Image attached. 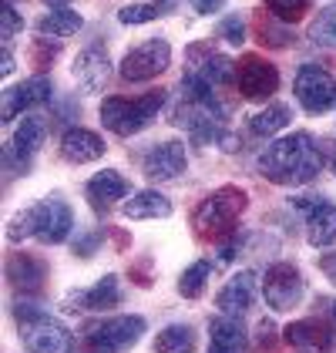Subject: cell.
<instances>
[{"label": "cell", "mask_w": 336, "mask_h": 353, "mask_svg": "<svg viewBox=\"0 0 336 353\" xmlns=\"http://www.w3.org/2000/svg\"><path fill=\"white\" fill-rule=\"evenodd\" d=\"M262 296L269 303V310L276 313H289L300 306V299L306 296V283L303 272L296 270L293 263H273L266 276H262Z\"/></svg>", "instance_id": "obj_7"}, {"label": "cell", "mask_w": 336, "mask_h": 353, "mask_svg": "<svg viewBox=\"0 0 336 353\" xmlns=\"http://www.w3.org/2000/svg\"><path fill=\"white\" fill-rule=\"evenodd\" d=\"M306 239L316 249H326L336 243V205L333 202H323L316 212H309L306 219Z\"/></svg>", "instance_id": "obj_22"}, {"label": "cell", "mask_w": 336, "mask_h": 353, "mask_svg": "<svg viewBox=\"0 0 336 353\" xmlns=\"http://www.w3.org/2000/svg\"><path fill=\"white\" fill-rule=\"evenodd\" d=\"M3 276H7V283L17 293L34 296L44 286V279H48V263L41 256H30V252H10L7 256V266H3Z\"/></svg>", "instance_id": "obj_13"}, {"label": "cell", "mask_w": 336, "mask_h": 353, "mask_svg": "<svg viewBox=\"0 0 336 353\" xmlns=\"http://www.w3.org/2000/svg\"><path fill=\"white\" fill-rule=\"evenodd\" d=\"M333 320H336V303H333Z\"/></svg>", "instance_id": "obj_41"}, {"label": "cell", "mask_w": 336, "mask_h": 353, "mask_svg": "<svg viewBox=\"0 0 336 353\" xmlns=\"http://www.w3.org/2000/svg\"><path fill=\"white\" fill-rule=\"evenodd\" d=\"M101 243H105V232L101 229H91V232H84L81 239L74 243V256H91Z\"/></svg>", "instance_id": "obj_35"}, {"label": "cell", "mask_w": 336, "mask_h": 353, "mask_svg": "<svg viewBox=\"0 0 336 353\" xmlns=\"http://www.w3.org/2000/svg\"><path fill=\"white\" fill-rule=\"evenodd\" d=\"M286 125H289V108H286V105H269V108L259 111V114L249 121V128H252V135L255 138L280 135Z\"/></svg>", "instance_id": "obj_27"}, {"label": "cell", "mask_w": 336, "mask_h": 353, "mask_svg": "<svg viewBox=\"0 0 336 353\" xmlns=\"http://www.w3.org/2000/svg\"><path fill=\"white\" fill-rule=\"evenodd\" d=\"M168 61H171V44H168L165 37H148V41H141L135 44L128 54L121 57V78L125 81H151V78H158L162 71L168 68Z\"/></svg>", "instance_id": "obj_6"}, {"label": "cell", "mask_w": 336, "mask_h": 353, "mask_svg": "<svg viewBox=\"0 0 336 353\" xmlns=\"http://www.w3.org/2000/svg\"><path fill=\"white\" fill-rule=\"evenodd\" d=\"M266 3H269V10H273L280 21H293L296 14L306 10V0H266Z\"/></svg>", "instance_id": "obj_34"}, {"label": "cell", "mask_w": 336, "mask_h": 353, "mask_svg": "<svg viewBox=\"0 0 336 353\" xmlns=\"http://www.w3.org/2000/svg\"><path fill=\"white\" fill-rule=\"evenodd\" d=\"M81 14L67 10V7H57V10H48L41 21H37V30L41 34H51V37H71L81 30Z\"/></svg>", "instance_id": "obj_25"}, {"label": "cell", "mask_w": 336, "mask_h": 353, "mask_svg": "<svg viewBox=\"0 0 336 353\" xmlns=\"http://www.w3.org/2000/svg\"><path fill=\"white\" fill-rule=\"evenodd\" d=\"M34 232H37V209H34V205L21 209L17 216L7 222V239H10V243H24Z\"/></svg>", "instance_id": "obj_29"}, {"label": "cell", "mask_w": 336, "mask_h": 353, "mask_svg": "<svg viewBox=\"0 0 336 353\" xmlns=\"http://www.w3.org/2000/svg\"><path fill=\"white\" fill-rule=\"evenodd\" d=\"M118 303H121V286H118V276H114V272L101 276L91 290L64 299V306H67V310L78 306V313H81V310H114Z\"/></svg>", "instance_id": "obj_18"}, {"label": "cell", "mask_w": 336, "mask_h": 353, "mask_svg": "<svg viewBox=\"0 0 336 353\" xmlns=\"http://www.w3.org/2000/svg\"><path fill=\"white\" fill-rule=\"evenodd\" d=\"M333 172H336V165H333Z\"/></svg>", "instance_id": "obj_42"}, {"label": "cell", "mask_w": 336, "mask_h": 353, "mask_svg": "<svg viewBox=\"0 0 336 353\" xmlns=\"http://www.w3.org/2000/svg\"><path fill=\"white\" fill-rule=\"evenodd\" d=\"M84 195H87V202H91L98 212H105L108 205L128 199V179H125L121 172H114V168H105V172H98V175L87 179Z\"/></svg>", "instance_id": "obj_16"}, {"label": "cell", "mask_w": 336, "mask_h": 353, "mask_svg": "<svg viewBox=\"0 0 336 353\" xmlns=\"http://www.w3.org/2000/svg\"><path fill=\"white\" fill-rule=\"evenodd\" d=\"M61 152H64L67 162H74V165L98 162L105 155V141H101V135H94L87 128H71L67 135L61 138Z\"/></svg>", "instance_id": "obj_20"}, {"label": "cell", "mask_w": 336, "mask_h": 353, "mask_svg": "<svg viewBox=\"0 0 336 353\" xmlns=\"http://www.w3.org/2000/svg\"><path fill=\"white\" fill-rule=\"evenodd\" d=\"M259 172L276 182V185H306L319 175V165L323 155L316 148V141L306 132H296V135H282L276 138L262 155H259Z\"/></svg>", "instance_id": "obj_1"}, {"label": "cell", "mask_w": 336, "mask_h": 353, "mask_svg": "<svg viewBox=\"0 0 336 353\" xmlns=\"http://www.w3.org/2000/svg\"><path fill=\"white\" fill-rule=\"evenodd\" d=\"M0 74L7 78V74H14V54H10V48H3V61H0Z\"/></svg>", "instance_id": "obj_39"}, {"label": "cell", "mask_w": 336, "mask_h": 353, "mask_svg": "<svg viewBox=\"0 0 336 353\" xmlns=\"http://www.w3.org/2000/svg\"><path fill=\"white\" fill-rule=\"evenodd\" d=\"M306 34L316 48H336V0L316 14V21L309 24Z\"/></svg>", "instance_id": "obj_28"}, {"label": "cell", "mask_w": 336, "mask_h": 353, "mask_svg": "<svg viewBox=\"0 0 336 353\" xmlns=\"http://www.w3.org/2000/svg\"><path fill=\"white\" fill-rule=\"evenodd\" d=\"M155 353H196V330L185 323H171L158 333Z\"/></svg>", "instance_id": "obj_24"}, {"label": "cell", "mask_w": 336, "mask_h": 353, "mask_svg": "<svg viewBox=\"0 0 336 353\" xmlns=\"http://www.w3.org/2000/svg\"><path fill=\"white\" fill-rule=\"evenodd\" d=\"M21 28H24V21H21V14L14 10V3L7 0L3 10H0V37H3V48H10V37H14Z\"/></svg>", "instance_id": "obj_32"}, {"label": "cell", "mask_w": 336, "mask_h": 353, "mask_svg": "<svg viewBox=\"0 0 336 353\" xmlns=\"http://www.w3.org/2000/svg\"><path fill=\"white\" fill-rule=\"evenodd\" d=\"M34 209H37V232H34V239H41L44 245H57L71 236L74 212H71V205L61 195H51V199L37 202Z\"/></svg>", "instance_id": "obj_10"}, {"label": "cell", "mask_w": 336, "mask_h": 353, "mask_svg": "<svg viewBox=\"0 0 336 353\" xmlns=\"http://www.w3.org/2000/svg\"><path fill=\"white\" fill-rule=\"evenodd\" d=\"M209 336H212L209 353H246V347H249V330L242 323V316H232V313L212 316Z\"/></svg>", "instance_id": "obj_14"}, {"label": "cell", "mask_w": 336, "mask_h": 353, "mask_svg": "<svg viewBox=\"0 0 336 353\" xmlns=\"http://www.w3.org/2000/svg\"><path fill=\"white\" fill-rule=\"evenodd\" d=\"M189 71L198 74L205 84H212V88H222V84L235 81V64L225 54L209 51V48H192L189 51Z\"/></svg>", "instance_id": "obj_15"}, {"label": "cell", "mask_w": 336, "mask_h": 353, "mask_svg": "<svg viewBox=\"0 0 336 353\" xmlns=\"http://www.w3.org/2000/svg\"><path fill=\"white\" fill-rule=\"evenodd\" d=\"M293 94L306 114H323V111L336 108V78L319 64H303L296 71Z\"/></svg>", "instance_id": "obj_4"}, {"label": "cell", "mask_w": 336, "mask_h": 353, "mask_svg": "<svg viewBox=\"0 0 336 353\" xmlns=\"http://www.w3.org/2000/svg\"><path fill=\"white\" fill-rule=\"evenodd\" d=\"M44 3H48V7H51V10H57V7H67V3H71V0H44Z\"/></svg>", "instance_id": "obj_40"}, {"label": "cell", "mask_w": 336, "mask_h": 353, "mask_svg": "<svg viewBox=\"0 0 336 353\" xmlns=\"http://www.w3.org/2000/svg\"><path fill=\"white\" fill-rule=\"evenodd\" d=\"M246 192L239 189V185H222V189H216L212 195H205L202 202H198L196 216V232L198 236H225V232H235V222L239 216L246 212Z\"/></svg>", "instance_id": "obj_3"}, {"label": "cell", "mask_w": 336, "mask_h": 353, "mask_svg": "<svg viewBox=\"0 0 336 353\" xmlns=\"http://www.w3.org/2000/svg\"><path fill=\"white\" fill-rule=\"evenodd\" d=\"M252 299H255V272L242 270V272H235L222 290H219L216 303H219V310H222V313L239 316V313H246V310L252 306Z\"/></svg>", "instance_id": "obj_19"}, {"label": "cell", "mask_w": 336, "mask_h": 353, "mask_svg": "<svg viewBox=\"0 0 336 353\" xmlns=\"http://www.w3.org/2000/svg\"><path fill=\"white\" fill-rule=\"evenodd\" d=\"M235 84L246 101H269L280 88V68L259 54H246L235 64Z\"/></svg>", "instance_id": "obj_8"}, {"label": "cell", "mask_w": 336, "mask_h": 353, "mask_svg": "<svg viewBox=\"0 0 336 353\" xmlns=\"http://www.w3.org/2000/svg\"><path fill=\"white\" fill-rule=\"evenodd\" d=\"M212 272H216V263H212V259H196L189 270L178 276V293H182L185 299H198L202 293H205Z\"/></svg>", "instance_id": "obj_26"}, {"label": "cell", "mask_w": 336, "mask_h": 353, "mask_svg": "<svg viewBox=\"0 0 336 353\" xmlns=\"http://www.w3.org/2000/svg\"><path fill=\"white\" fill-rule=\"evenodd\" d=\"M323 202H326V199H316V195H300V199H293V202H289V205H293V209H300V212H316V209H319V205H323Z\"/></svg>", "instance_id": "obj_36"}, {"label": "cell", "mask_w": 336, "mask_h": 353, "mask_svg": "<svg viewBox=\"0 0 336 353\" xmlns=\"http://www.w3.org/2000/svg\"><path fill=\"white\" fill-rule=\"evenodd\" d=\"M158 17V10L151 7V3H128V7H121L118 10V21L121 24H148V21H155Z\"/></svg>", "instance_id": "obj_30"}, {"label": "cell", "mask_w": 336, "mask_h": 353, "mask_svg": "<svg viewBox=\"0 0 336 353\" xmlns=\"http://www.w3.org/2000/svg\"><path fill=\"white\" fill-rule=\"evenodd\" d=\"M319 270H323V276L336 286V252H326V256L319 259Z\"/></svg>", "instance_id": "obj_37"}, {"label": "cell", "mask_w": 336, "mask_h": 353, "mask_svg": "<svg viewBox=\"0 0 336 353\" xmlns=\"http://www.w3.org/2000/svg\"><path fill=\"white\" fill-rule=\"evenodd\" d=\"M222 3H225V0H192V7H196L198 14H216Z\"/></svg>", "instance_id": "obj_38"}, {"label": "cell", "mask_w": 336, "mask_h": 353, "mask_svg": "<svg viewBox=\"0 0 336 353\" xmlns=\"http://www.w3.org/2000/svg\"><path fill=\"white\" fill-rule=\"evenodd\" d=\"M121 216L135 219V222H141V219H168L171 216V202L162 192H135V195L125 199Z\"/></svg>", "instance_id": "obj_21"}, {"label": "cell", "mask_w": 336, "mask_h": 353, "mask_svg": "<svg viewBox=\"0 0 336 353\" xmlns=\"http://www.w3.org/2000/svg\"><path fill=\"white\" fill-rule=\"evenodd\" d=\"M112 78V57L101 48H84L81 54L74 57V81L81 84L84 91H101Z\"/></svg>", "instance_id": "obj_17"}, {"label": "cell", "mask_w": 336, "mask_h": 353, "mask_svg": "<svg viewBox=\"0 0 336 353\" xmlns=\"http://www.w3.org/2000/svg\"><path fill=\"white\" fill-rule=\"evenodd\" d=\"M41 316H48L44 306H37V303H30V299H17V303H14V320H17V326H28V323H34V320H41Z\"/></svg>", "instance_id": "obj_33"}, {"label": "cell", "mask_w": 336, "mask_h": 353, "mask_svg": "<svg viewBox=\"0 0 336 353\" xmlns=\"http://www.w3.org/2000/svg\"><path fill=\"white\" fill-rule=\"evenodd\" d=\"M219 34H222L229 44L242 48V44H246V17H242V14H229V17H222Z\"/></svg>", "instance_id": "obj_31"}, {"label": "cell", "mask_w": 336, "mask_h": 353, "mask_svg": "<svg viewBox=\"0 0 336 353\" xmlns=\"http://www.w3.org/2000/svg\"><path fill=\"white\" fill-rule=\"evenodd\" d=\"M165 108V94L162 91H151L145 98H105L101 101V125L118 138L138 135L141 128H148L155 121V114Z\"/></svg>", "instance_id": "obj_2"}, {"label": "cell", "mask_w": 336, "mask_h": 353, "mask_svg": "<svg viewBox=\"0 0 336 353\" xmlns=\"http://www.w3.org/2000/svg\"><path fill=\"white\" fill-rule=\"evenodd\" d=\"M21 340H24L28 353H71V347H74L67 326L51 320V316H41L34 323L21 326Z\"/></svg>", "instance_id": "obj_11"}, {"label": "cell", "mask_w": 336, "mask_h": 353, "mask_svg": "<svg viewBox=\"0 0 336 353\" xmlns=\"http://www.w3.org/2000/svg\"><path fill=\"white\" fill-rule=\"evenodd\" d=\"M286 340L300 350H326L333 336L319 320H300V323L286 326Z\"/></svg>", "instance_id": "obj_23"}, {"label": "cell", "mask_w": 336, "mask_h": 353, "mask_svg": "<svg viewBox=\"0 0 336 353\" xmlns=\"http://www.w3.org/2000/svg\"><path fill=\"white\" fill-rule=\"evenodd\" d=\"M185 165H189V152H185V141H178V138L151 145L141 159V168L151 182H175L185 172Z\"/></svg>", "instance_id": "obj_9"}, {"label": "cell", "mask_w": 336, "mask_h": 353, "mask_svg": "<svg viewBox=\"0 0 336 353\" xmlns=\"http://www.w3.org/2000/svg\"><path fill=\"white\" fill-rule=\"evenodd\" d=\"M148 330L145 316H112L87 330V353H125Z\"/></svg>", "instance_id": "obj_5"}, {"label": "cell", "mask_w": 336, "mask_h": 353, "mask_svg": "<svg viewBox=\"0 0 336 353\" xmlns=\"http://www.w3.org/2000/svg\"><path fill=\"white\" fill-rule=\"evenodd\" d=\"M48 98H51V81H48L44 74H34L28 81L14 84V88H7V91L0 94V121L10 125L21 111H28L30 105H37V101H48Z\"/></svg>", "instance_id": "obj_12"}]
</instances>
